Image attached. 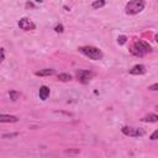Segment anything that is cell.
<instances>
[{"instance_id": "8", "label": "cell", "mask_w": 158, "mask_h": 158, "mask_svg": "<svg viewBox=\"0 0 158 158\" xmlns=\"http://www.w3.org/2000/svg\"><path fill=\"white\" fill-rule=\"evenodd\" d=\"M19 118L14 115H5V114H1L0 115V122H17Z\"/></svg>"}, {"instance_id": "4", "label": "cell", "mask_w": 158, "mask_h": 158, "mask_svg": "<svg viewBox=\"0 0 158 158\" xmlns=\"http://www.w3.org/2000/svg\"><path fill=\"white\" fill-rule=\"evenodd\" d=\"M122 133L126 135V136H130V137H141L144 135V131L142 128H137V127H128V126H125L121 128Z\"/></svg>"}, {"instance_id": "11", "label": "cell", "mask_w": 158, "mask_h": 158, "mask_svg": "<svg viewBox=\"0 0 158 158\" xmlns=\"http://www.w3.org/2000/svg\"><path fill=\"white\" fill-rule=\"evenodd\" d=\"M143 122H157L158 121V116L156 114H148L142 118Z\"/></svg>"}, {"instance_id": "14", "label": "cell", "mask_w": 158, "mask_h": 158, "mask_svg": "<svg viewBox=\"0 0 158 158\" xmlns=\"http://www.w3.org/2000/svg\"><path fill=\"white\" fill-rule=\"evenodd\" d=\"M9 95H10V99H12V100H16L19 96H20V93H17V91H14V90H11L10 93H9Z\"/></svg>"}, {"instance_id": "2", "label": "cell", "mask_w": 158, "mask_h": 158, "mask_svg": "<svg viewBox=\"0 0 158 158\" xmlns=\"http://www.w3.org/2000/svg\"><path fill=\"white\" fill-rule=\"evenodd\" d=\"M79 52L83 53L84 56H86L88 58L93 59V60H99L102 58V52L96 48V47H93V46H84V47H80L79 48Z\"/></svg>"}, {"instance_id": "10", "label": "cell", "mask_w": 158, "mask_h": 158, "mask_svg": "<svg viewBox=\"0 0 158 158\" xmlns=\"http://www.w3.org/2000/svg\"><path fill=\"white\" fill-rule=\"evenodd\" d=\"M53 74H54V69H51V68L36 72V75H38V77H49V75H53Z\"/></svg>"}, {"instance_id": "13", "label": "cell", "mask_w": 158, "mask_h": 158, "mask_svg": "<svg viewBox=\"0 0 158 158\" xmlns=\"http://www.w3.org/2000/svg\"><path fill=\"white\" fill-rule=\"evenodd\" d=\"M104 5H105V1H102V0H100V1H94V2L91 4L93 9H100V7H102Z\"/></svg>"}, {"instance_id": "16", "label": "cell", "mask_w": 158, "mask_h": 158, "mask_svg": "<svg viewBox=\"0 0 158 158\" xmlns=\"http://www.w3.org/2000/svg\"><path fill=\"white\" fill-rule=\"evenodd\" d=\"M4 59H5V51L4 48H0V64L4 62Z\"/></svg>"}, {"instance_id": "19", "label": "cell", "mask_w": 158, "mask_h": 158, "mask_svg": "<svg viewBox=\"0 0 158 158\" xmlns=\"http://www.w3.org/2000/svg\"><path fill=\"white\" fill-rule=\"evenodd\" d=\"M157 88H158V84H153V85H151L148 89H151V90H157Z\"/></svg>"}, {"instance_id": "20", "label": "cell", "mask_w": 158, "mask_h": 158, "mask_svg": "<svg viewBox=\"0 0 158 158\" xmlns=\"http://www.w3.org/2000/svg\"><path fill=\"white\" fill-rule=\"evenodd\" d=\"M35 5L32 2H26V7H33Z\"/></svg>"}, {"instance_id": "6", "label": "cell", "mask_w": 158, "mask_h": 158, "mask_svg": "<svg viewBox=\"0 0 158 158\" xmlns=\"http://www.w3.org/2000/svg\"><path fill=\"white\" fill-rule=\"evenodd\" d=\"M95 74L93 73V72H90V70H78L77 72V77H78V79L81 81V83H89V80L90 79H93V77H94Z\"/></svg>"}, {"instance_id": "18", "label": "cell", "mask_w": 158, "mask_h": 158, "mask_svg": "<svg viewBox=\"0 0 158 158\" xmlns=\"http://www.w3.org/2000/svg\"><path fill=\"white\" fill-rule=\"evenodd\" d=\"M157 136H158V131H154L151 136V139H157Z\"/></svg>"}, {"instance_id": "3", "label": "cell", "mask_w": 158, "mask_h": 158, "mask_svg": "<svg viewBox=\"0 0 158 158\" xmlns=\"http://www.w3.org/2000/svg\"><path fill=\"white\" fill-rule=\"evenodd\" d=\"M144 5L146 4L142 0H132V1H128L126 4V7H125L126 14H128V15L138 14V12H141L144 9Z\"/></svg>"}, {"instance_id": "12", "label": "cell", "mask_w": 158, "mask_h": 158, "mask_svg": "<svg viewBox=\"0 0 158 158\" xmlns=\"http://www.w3.org/2000/svg\"><path fill=\"white\" fill-rule=\"evenodd\" d=\"M58 79H59V80H62V81H68V80H70V79H72V75H70V74H68V73H62V74H59V75H58Z\"/></svg>"}, {"instance_id": "9", "label": "cell", "mask_w": 158, "mask_h": 158, "mask_svg": "<svg viewBox=\"0 0 158 158\" xmlns=\"http://www.w3.org/2000/svg\"><path fill=\"white\" fill-rule=\"evenodd\" d=\"M38 95H40V99L46 100V99L49 96V88H47L46 85L41 86V88H40V90H38Z\"/></svg>"}, {"instance_id": "17", "label": "cell", "mask_w": 158, "mask_h": 158, "mask_svg": "<svg viewBox=\"0 0 158 158\" xmlns=\"http://www.w3.org/2000/svg\"><path fill=\"white\" fill-rule=\"evenodd\" d=\"M54 31H56V32H59V33H62V32L64 31V28H63V25H57V26L54 27Z\"/></svg>"}, {"instance_id": "7", "label": "cell", "mask_w": 158, "mask_h": 158, "mask_svg": "<svg viewBox=\"0 0 158 158\" xmlns=\"http://www.w3.org/2000/svg\"><path fill=\"white\" fill-rule=\"evenodd\" d=\"M146 72V67L143 64H136L132 67V69H130V74H133V75H139V74H143Z\"/></svg>"}, {"instance_id": "15", "label": "cell", "mask_w": 158, "mask_h": 158, "mask_svg": "<svg viewBox=\"0 0 158 158\" xmlns=\"http://www.w3.org/2000/svg\"><path fill=\"white\" fill-rule=\"evenodd\" d=\"M126 41H127V37L123 36V35H121V36L117 37V42H118V44H123V43H126Z\"/></svg>"}, {"instance_id": "1", "label": "cell", "mask_w": 158, "mask_h": 158, "mask_svg": "<svg viewBox=\"0 0 158 158\" xmlns=\"http://www.w3.org/2000/svg\"><path fill=\"white\" fill-rule=\"evenodd\" d=\"M131 53L136 57H142L147 53H151L152 52V47L144 42V41H136L132 46H131Z\"/></svg>"}, {"instance_id": "5", "label": "cell", "mask_w": 158, "mask_h": 158, "mask_svg": "<svg viewBox=\"0 0 158 158\" xmlns=\"http://www.w3.org/2000/svg\"><path fill=\"white\" fill-rule=\"evenodd\" d=\"M19 27L23 31H31V30H35L36 28V25L27 17H23L19 21Z\"/></svg>"}]
</instances>
